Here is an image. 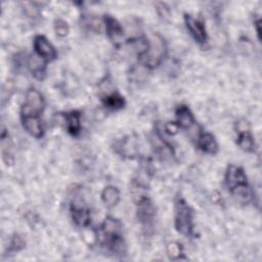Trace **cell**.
Returning <instances> with one entry per match:
<instances>
[{"label":"cell","instance_id":"1","mask_svg":"<svg viewBox=\"0 0 262 262\" xmlns=\"http://www.w3.org/2000/svg\"><path fill=\"white\" fill-rule=\"evenodd\" d=\"M123 227L121 222L107 216L97 231V238L101 246L107 248L116 254L123 255L126 252V245L122 236Z\"/></svg>","mask_w":262,"mask_h":262},{"label":"cell","instance_id":"2","mask_svg":"<svg viewBox=\"0 0 262 262\" xmlns=\"http://www.w3.org/2000/svg\"><path fill=\"white\" fill-rule=\"evenodd\" d=\"M227 189L242 203H249L252 200L253 192L248 184V178L243 168L229 165L224 178Z\"/></svg>","mask_w":262,"mask_h":262},{"label":"cell","instance_id":"3","mask_svg":"<svg viewBox=\"0 0 262 262\" xmlns=\"http://www.w3.org/2000/svg\"><path fill=\"white\" fill-rule=\"evenodd\" d=\"M166 55V44L159 34H152L147 39V45L143 51L138 53V59L141 64L148 69H155L161 64Z\"/></svg>","mask_w":262,"mask_h":262},{"label":"cell","instance_id":"4","mask_svg":"<svg viewBox=\"0 0 262 262\" xmlns=\"http://www.w3.org/2000/svg\"><path fill=\"white\" fill-rule=\"evenodd\" d=\"M174 212V224L176 230L182 235H190L193 228V212L190 206L180 198L175 203Z\"/></svg>","mask_w":262,"mask_h":262},{"label":"cell","instance_id":"5","mask_svg":"<svg viewBox=\"0 0 262 262\" xmlns=\"http://www.w3.org/2000/svg\"><path fill=\"white\" fill-rule=\"evenodd\" d=\"M43 95L37 89H30L26 93L25 102L21 105V117H39L44 110Z\"/></svg>","mask_w":262,"mask_h":262},{"label":"cell","instance_id":"6","mask_svg":"<svg viewBox=\"0 0 262 262\" xmlns=\"http://www.w3.org/2000/svg\"><path fill=\"white\" fill-rule=\"evenodd\" d=\"M34 50L36 54L44 60V62L52 61L56 58L57 53L52 44L42 35H37L34 38Z\"/></svg>","mask_w":262,"mask_h":262},{"label":"cell","instance_id":"7","mask_svg":"<svg viewBox=\"0 0 262 262\" xmlns=\"http://www.w3.org/2000/svg\"><path fill=\"white\" fill-rule=\"evenodd\" d=\"M156 208L151 200L145 195L139 198L137 203V218L144 226H149L155 218Z\"/></svg>","mask_w":262,"mask_h":262},{"label":"cell","instance_id":"8","mask_svg":"<svg viewBox=\"0 0 262 262\" xmlns=\"http://www.w3.org/2000/svg\"><path fill=\"white\" fill-rule=\"evenodd\" d=\"M184 21H185L186 28L189 31L190 35L193 37V39L196 42L203 44L207 41L208 35H207L206 27H205V25L202 20L193 17L190 14L185 13L184 14Z\"/></svg>","mask_w":262,"mask_h":262},{"label":"cell","instance_id":"9","mask_svg":"<svg viewBox=\"0 0 262 262\" xmlns=\"http://www.w3.org/2000/svg\"><path fill=\"white\" fill-rule=\"evenodd\" d=\"M106 34L110 38V40L115 44L119 45L124 37V30L123 27L120 25V23L114 18L112 15H104L103 17Z\"/></svg>","mask_w":262,"mask_h":262},{"label":"cell","instance_id":"10","mask_svg":"<svg viewBox=\"0 0 262 262\" xmlns=\"http://www.w3.org/2000/svg\"><path fill=\"white\" fill-rule=\"evenodd\" d=\"M175 116H176V124L178 125L179 128L189 129L195 123L194 117L191 111L185 104H181L177 106L175 111Z\"/></svg>","mask_w":262,"mask_h":262},{"label":"cell","instance_id":"11","mask_svg":"<svg viewBox=\"0 0 262 262\" xmlns=\"http://www.w3.org/2000/svg\"><path fill=\"white\" fill-rule=\"evenodd\" d=\"M196 146L203 152L209 155H216L218 151V143L215 137L208 132H204L199 135Z\"/></svg>","mask_w":262,"mask_h":262},{"label":"cell","instance_id":"12","mask_svg":"<svg viewBox=\"0 0 262 262\" xmlns=\"http://www.w3.org/2000/svg\"><path fill=\"white\" fill-rule=\"evenodd\" d=\"M24 129L33 137L41 138L44 134L42 122L39 117H21Z\"/></svg>","mask_w":262,"mask_h":262},{"label":"cell","instance_id":"13","mask_svg":"<svg viewBox=\"0 0 262 262\" xmlns=\"http://www.w3.org/2000/svg\"><path fill=\"white\" fill-rule=\"evenodd\" d=\"M71 215L74 222L82 227H86L90 223V210L87 207L78 206L77 204L71 205Z\"/></svg>","mask_w":262,"mask_h":262},{"label":"cell","instance_id":"14","mask_svg":"<svg viewBox=\"0 0 262 262\" xmlns=\"http://www.w3.org/2000/svg\"><path fill=\"white\" fill-rule=\"evenodd\" d=\"M63 118L68 132L73 136H77L81 130L80 113L77 111H72L70 113H66L63 115Z\"/></svg>","mask_w":262,"mask_h":262},{"label":"cell","instance_id":"15","mask_svg":"<svg viewBox=\"0 0 262 262\" xmlns=\"http://www.w3.org/2000/svg\"><path fill=\"white\" fill-rule=\"evenodd\" d=\"M236 143L241 147V149L247 152H252L255 149V140L249 129L238 130V137Z\"/></svg>","mask_w":262,"mask_h":262},{"label":"cell","instance_id":"16","mask_svg":"<svg viewBox=\"0 0 262 262\" xmlns=\"http://www.w3.org/2000/svg\"><path fill=\"white\" fill-rule=\"evenodd\" d=\"M101 100L105 107L113 110V111L121 110L125 105L124 97L117 92H112V93H108V94L102 96Z\"/></svg>","mask_w":262,"mask_h":262},{"label":"cell","instance_id":"17","mask_svg":"<svg viewBox=\"0 0 262 262\" xmlns=\"http://www.w3.org/2000/svg\"><path fill=\"white\" fill-rule=\"evenodd\" d=\"M101 200L105 206L112 208L118 205L120 201V191L116 186L108 185L103 188L101 192Z\"/></svg>","mask_w":262,"mask_h":262},{"label":"cell","instance_id":"18","mask_svg":"<svg viewBox=\"0 0 262 262\" xmlns=\"http://www.w3.org/2000/svg\"><path fill=\"white\" fill-rule=\"evenodd\" d=\"M25 246H26L25 239L20 235L14 234L13 237L11 238V242H10V245H9V251H11V252L20 251L25 248Z\"/></svg>","mask_w":262,"mask_h":262},{"label":"cell","instance_id":"19","mask_svg":"<svg viewBox=\"0 0 262 262\" xmlns=\"http://www.w3.org/2000/svg\"><path fill=\"white\" fill-rule=\"evenodd\" d=\"M167 253L170 259H179L180 256L182 255V250H181V245L177 243H171L167 246Z\"/></svg>","mask_w":262,"mask_h":262},{"label":"cell","instance_id":"20","mask_svg":"<svg viewBox=\"0 0 262 262\" xmlns=\"http://www.w3.org/2000/svg\"><path fill=\"white\" fill-rule=\"evenodd\" d=\"M54 30H55V33L57 36L64 37L69 33V26H68L67 21H64L62 19H56L54 21Z\"/></svg>","mask_w":262,"mask_h":262},{"label":"cell","instance_id":"21","mask_svg":"<svg viewBox=\"0 0 262 262\" xmlns=\"http://www.w3.org/2000/svg\"><path fill=\"white\" fill-rule=\"evenodd\" d=\"M179 127L176 124V122H168L165 124V131L170 134V135H174L177 133Z\"/></svg>","mask_w":262,"mask_h":262},{"label":"cell","instance_id":"22","mask_svg":"<svg viewBox=\"0 0 262 262\" xmlns=\"http://www.w3.org/2000/svg\"><path fill=\"white\" fill-rule=\"evenodd\" d=\"M255 27H256V31H257V35H258V38L260 39V18H258L255 23H254Z\"/></svg>","mask_w":262,"mask_h":262}]
</instances>
